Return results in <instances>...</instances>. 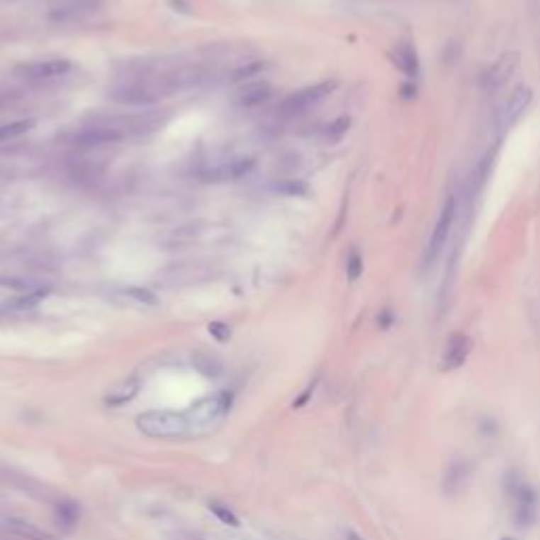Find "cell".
I'll return each instance as SVG.
<instances>
[{
  "instance_id": "cell-29",
  "label": "cell",
  "mask_w": 540,
  "mask_h": 540,
  "mask_svg": "<svg viewBox=\"0 0 540 540\" xmlns=\"http://www.w3.org/2000/svg\"><path fill=\"white\" fill-rule=\"evenodd\" d=\"M500 540H513V539H500Z\"/></svg>"
},
{
  "instance_id": "cell-1",
  "label": "cell",
  "mask_w": 540,
  "mask_h": 540,
  "mask_svg": "<svg viewBox=\"0 0 540 540\" xmlns=\"http://www.w3.org/2000/svg\"><path fill=\"white\" fill-rule=\"evenodd\" d=\"M228 412H230V397L226 393L203 397L201 401H196L186 412L190 435H207V433H211L213 429H218L224 422Z\"/></svg>"
},
{
  "instance_id": "cell-23",
  "label": "cell",
  "mask_w": 540,
  "mask_h": 540,
  "mask_svg": "<svg viewBox=\"0 0 540 540\" xmlns=\"http://www.w3.org/2000/svg\"><path fill=\"white\" fill-rule=\"evenodd\" d=\"M209 511H211L222 524H226V526H230V528H239V517H237L228 507H224V505H220V502H209Z\"/></svg>"
},
{
  "instance_id": "cell-6",
  "label": "cell",
  "mask_w": 540,
  "mask_h": 540,
  "mask_svg": "<svg viewBox=\"0 0 540 540\" xmlns=\"http://www.w3.org/2000/svg\"><path fill=\"white\" fill-rule=\"evenodd\" d=\"M336 87H338L336 81H321V83L308 85V87H304V89L293 91V93H289V95L281 101V114H285V116L304 114L306 110L315 108L319 101H323L325 97H330Z\"/></svg>"
},
{
  "instance_id": "cell-2",
  "label": "cell",
  "mask_w": 540,
  "mask_h": 540,
  "mask_svg": "<svg viewBox=\"0 0 540 540\" xmlns=\"http://www.w3.org/2000/svg\"><path fill=\"white\" fill-rule=\"evenodd\" d=\"M137 431L152 439H181L190 435V427L186 414L171 410H152L144 412L137 418Z\"/></svg>"
},
{
  "instance_id": "cell-27",
  "label": "cell",
  "mask_w": 540,
  "mask_h": 540,
  "mask_svg": "<svg viewBox=\"0 0 540 540\" xmlns=\"http://www.w3.org/2000/svg\"><path fill=\"white\" fill-rule=\"evenodd\" d=\"M13 95H15V93H11V91L0 89V108H2V106H6V103H11Z\"/></svg>"
},
{
  "instance_id": "cell-24",
  "label": "cell",
  "mask_w": 540,
  "mask_h": 540,
  "mask_svg": "<svg viewBox=\"0 0 540 540\" xmlns=\"http://www.w3.org/2000/svg\"><path fill=\"white\" fill-rule=\"evenodd\" d=\"M363 272V260H361L359 252H351L349 260H347V276L349 281H357Z\"/></svg>"
},
{
  "instance_id": "cell-28",
  "label": "cell",
  "mask_w": 540,
  "mask_h": 540,
  "mask_svg": "<svg viewBox=\"0 0 540 540\" xmlns=\"http://www.w3.org/2000/svg\"><path fill=\"white\" fill-rule=\"evenodd\" d=\"M347 540H365L361 534H357V532H349L347 534Z\"/></svg>"
},
{
  "instance_id": "cell-19",
  "label": "cell",
  "mask_w": 540,
  "mask_h": 540,
  "mask_svg": "<svg viewBox=\"0 0 540 540\" xmlns=\"http://www.w3.org/2000/svg\"><path fill=\"white\" fill-rule=\"evenodd\" d=\"M36 120L34 118H19V120H9L0 125V144L2 142H13L34 129Z\"/></svg>"
},
{
  "instance_id": "cell-18",
  "label": "cell",
  "mask_w": 540,
  "mask_h": 540,
  "mask_svg": "<svg viewBox=\"0 0 540 540\" xmlns=\"http://www.w3.org/2000/svg\"><path fill=\"white\" fill-rule=\"evenodd\" d=\"M120 298L129 304H135V306H146V308H154L161 304L159 296L146 287H125L120 291Z\"/></svg>"
},
{
  "instance_id": "cell-5",
  "label": "cell",
  "mask_w": 540,
  "mask_h": 540,
  "mask_svg": "<svg viewBox=\"0 0 540 540\" xmlns=\"http://www.w3.org/2000/svg\"><path fill=\"white\" fill-rule=\"evenodd\" d=\"M256 167L254 157H226L207 163L201 169V178L213 184H226V181H239L249 176Z\"/></svg>"
},
{
  "instance_id": "cell-11",
  "label": "cell",
  "mask_w": 540,
  "mask_h": 540,
  "mask_svg": "<svg viewBox=\"0 0 540 540\" xmlns=\"http://www.w3.org/2000/svg\"><path fill=\"white\" fill-rule=\"evenodd\" d=\"M473 351V340L462 334V332H456L451 334L444 347V353H441V361H439V369L441 371H456L458 367H462L468 355Z\"/></svg>"
},
{
  "instance_id": "cell-26",
  "label": "cell",
  "mask_w": 540,
  "mask_h": 540,
  "mask_svg": "<svg viewBox=\"0 0 540 540\" xmlns=\"http://www.w3.org/2000/svg\"><path fill=\"white\" fill-rule=\"evenodd\" d=\"M401 95H403V97H414V95H416V87H414L412 83H405V85L401 87Z\"/></svg>"
},
{
  "instance_id": "cell-16",
  "label": "cell",
  "mask_w": 540,
  "mask_h": 540,
  "mask_svg": "<svg viewBox=\"0 0 540 540\" xmlns=\"http://www.w3.org/2000/svg\"><path fill=\"white\" fill-rule=\"evenodd\" d=\"M43 287H47V285H40L38 281L28 279V276L0 274V289H2V291L13 293V298H11V302H9V304H13L17 298L28 296V293H32V291H38V289H43Z\"/></svg>"
},
{
  "instance_id": "cell-10",
  "label": "cell",
  "mask_w": 540,
  "mask_h": 540,
  "mask_svg": "<svg viewBox=\"0 0 540 540\" xmlns=\"http://www.w3.org/2000/svg\"><path fill=\"white\" fill-rule=\"evenodd\" d=\"M473 477V466L464 456H456L451 458L450 464L444 471V479H441V488L446 496H458L466 490V485L471 483Z\"/></svg>"
},
{
  "instance_id": "cell-15",
  "label": "cell",
  "mask_w": 540,
  "mask_h": 540,
  "mask_svg": "<svg viewBox=\"0 0 540 540\" xmlns=\"http://www.w3.org/2000/svg\"><path fill=\"white\" fill-rule=\"evenodd\" d=\"M390 57H393V64H395L410 81H414V79L420 77V57H418L416 47H414L410 40L401 43V45L390 53Z\"/></svg>"
},
{
  "instance_id": "cell-12",
  "label": "cell",
  "mask_w": 540,
  "mask_h": 540,
  "mask_svg": "<svg viewBox=\"0 0 540 540\" xmlns=\"http://www.w3.org/2000/svg\"><path fill=\"white\" fill-rule=\"evenodd\" d=\"M517 66H519V53H515V51L505 53V55H502L494 66H490V70L483 74V79H481L483 87L490 91L502 87V85L515 74Z\"/></svg>"
},
{
  "instance_id": "cell-25",
  "label": "cell",
  "mask_w": 540,
  "mask_h": 540,
  "mask_svg": "<svg viewBox=\"0 0 540 540\" xmlns=\"http://www.w3.org/2000/svg\"><path fill=\"white\" fill-rule=\"evenodd\" d=\"M209 334H211L218 342H226V340H230L232 330H230L226 323H222V321H213V323H209Z\"/></svg>"
},
{
  "instance_id": "cell-4",
  "label": "cell",
  "mask_w": 540,
  "mask_h": 540,
  "mask_svg": "<svg viewBox=\"0 0 540 540\" xmlns=\"http://www.w3.org/2000/svg\"><path fill=\"white\" fill-rule=\"evenodd\" d=\"M108 97L127 108H150L154 106L163 95L157 87L154 79H133V81H123L116 83L108 89Z\"/></svg>"
},
{
  "instance_id": "cell-13",
  "label": "cell",
  "mask_w": 540,
  "mask_h": 540,
  "mask_svg": "<svg viewBox=\"0 0 540 540\" xmlns=\"http://www.w3.org/2000/svg\"><path fill=\"white\" fill-rule=\"evenodd\" d=\"M530 103H532V89L526 85H519L509 95V99L505 101V106L500 110V127L509 129L511 125H515L522 118V114L528 110Z\"/></svg>"
},
{
  "instance_id": "cell-3",
  "label": "cell",
  "mask_w": 540,
  "mask_h": 540,
  "mask_svg": "<svg viewBox=\"0 0 540 540\" xmlns=\"http://www.w3.org/2000/svg\"><path fill=\"white\" fill-rule=\"evenodd\" d=\"M507 494L513 500V522L517 528H530L536 522L539 511V494L536 490L522 479L515 471H511L505 479Z\"/></svg>"
},
{
  "instance_id": "cell-14",
  "label": "cell",
  "mask_w": 540,
  "mask_h": 540,
  "mask_svg": "<svg viewBox=\"0 0 540 540\" xmlns=\"http://www.w3.org/2000/svg\"><path fill=\"white\" fill-rule=\"evenodd\" d=\"M270 97H272V87H270L266 81H252V83H245L241 89L237 91L235 95V101L239 108H258L262 103H266Z\"/></svg>"
},
{
  "instance_id": "cell-17",
  "label": "cell",
  "mask_w": 540,
  "mask_h": 540,
  "mask_svg": "<svg viewBox=\"0 0 540 540\" xmlns=\"http://www.w3.org/2000/svg\"><path fill=\"white\" fill-rule=\"evenodd\" d=\"M140 390V382L135 378H129V380H123L120 384L112 386L110 393L106 395V403L108 405H125L127 401H131Z\"/></svg>"
},
{
  "instance_id": "cell-9",
  "label": "cell",
  "mask_w": 540,
  "mask_h": 540,
  "mask_svg": "<svg viewBox=\"0 0 540 540\" xmlns=\"http://www.w3.org/2000/svg\"><path fill=\"white\" fill-rule=\"evenodd\" d=\"M101 6V0H64L55 4L49 13L53 23H77L95 15Z\"/></svg>"
},
{
  "instance_id": "cell-21",
  "label": "cell",
  "mask_w": 540,
  "mask_h": 540,
  "mask_svg": "<svg viewBox=\"0 0 540 540\" xmlns=\"http://www.w3.org/2000/svg\"><path fill=\"white\" fill-rule=\"evenodd\" d=\"M198 232H201V228H198L196 224H186V226L176 228V230L169 235L167 243H169L171 247H186L188 243H192V241L196 239Z\"/></svg>"
},
{
  "instance_id": "cell-20",
  "label": "cell",
  "mask_w": 540,
  "mask_h": 540,
  "mask_svg": "<svg viewBox=\"0 0 540 540\" xmlns=\"http://www.w3.org/2000/svg\"><path fill=\"white\" fill-rule=\"evenodd\" d=\"M264 70H266V62H260V60H256V62H249V64H243V66H239V68L232 72V81H235V83H241V85H245V83H252L256 77H260Z\"/></svg>"
},
{
  "instance_id": "cell-7",
  "label": "cell",
  "mask_w": 540,
  "mask_h": 540,
  "mask_svg": "<svg viewBox=\"0 0 540 540\" xmlns=\"http://www.w3.org/2000/svg\"><path fill=\"white\" fill-rule=\"evenodd\" d=\"M72 70V62L66 57H45L26 62L17 68V77H21L28 83H49L55 79L66 77Z\"/></svg>"
},
{
  "instance_id": "cell-22",
  "label": "cell",
  "mask_w": 540,
  "mask_h": 540,
  "mask_svg": "<svg viewBox=\"0 0 540 540\" xmlns=\"http://www.w3.org/2000/svg\"><path fill=\"white\" fill-rule=\"evenodd\" d=\"M349 129H351V118H349V116H340V118H336L334 123H330V125L325 127L323 137H325V142L336 144V142H340V140L347 135Z\"/></svg>"
},
{
  "instance_id": "cell-8",
  "label": "cell",
  "mask_w": 540,
  "mask_h": 540,
  "mask_svg": "<svg viewBox=\"0 0 540 540\" xmlns=\"http://www.w3.org/2000/svg\"><path fill=\"white\" fill-rule=\"evenodd\" d=\"M456 211H458L456 198L450 196V198L444 203L441 211H439V218H437V222H435L431 241H429V245H427V252H424V264H427V266L435 264L437 258H439V254L444 252V247H446V243H448V237H450L451 232V226H454V222H456Z\"/></svg>"
}]
</instances>
